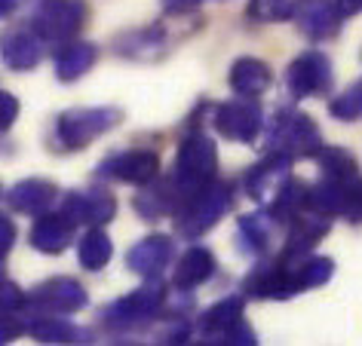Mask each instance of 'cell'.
Instances as JSON below:
<instances>
[{
  "label": "cell",
  "instance_id": "6da1fadb",
  "mask_svg": "<svg viewBox=\"0 0 362 346\" xmlns=\"http://www.w3.org/2000/svg\"><path fill=\"white\" fill-rule=\"evenodd\" d=\"M230 205H233V184L212 178L206 187L178 199V205L172 208L175 230L181 236H187V239H200L203 233H209L230 212Z\"/></svg>",
  "mask_w": 362,
  "mask_h": 346
},
{
  "label": "cell",
  "instance_id": "7a4b0ae2",
  "mask_svg": "<svg viewBox=\"0 0 362 346\" xmlns=\"http://www.w3.org/2000/svg\"><path fill=\"white\" fill-rule=\"evenodd\" d=\"M123 120L120 107H71L56 117L49 135V148L56 153H77L89 148L95 138L111 132Z\"/></svg>",
  "mask_w": 362,
  "mask_h": 346
},
{
  "label": "cell",
  "instance_id": "3957f363",
  "mask_svg": "<svg viewBox=\"0 0 362 346\" xmlns=\"http://www.w3.org/2000/svg\"><path fill=\"white\" fill-rule=\"evenodd\" d=\"M212 178H218V148L206 132L187 129L178 144L175 166H172V184L178 190V199L206 187Z\"/></svg>",
  "mask_w": 362,
  "mask_h": 346
},
{
  "label": "cell",
  "instance_id": "277c9868",
  "mask_svg": "<svg viewBox=\"0 0 362 346\" xmlns=\"http://www.w3.org/2000/svg\"><path fill=\"white\" fill-rule=\"evenodd\" d=\"M267 150H279L288 157H313L322 148V132L310 114L279 107L267 126Z\"/></svg>",
  "mask_w": 362,
  "mask_h": 346
},
{
  "label": "cell",
  "instance_id": "5b68a950",
  "mask_svg": "<svg viewBox=\"0 0 362 346\" xmlns=\"http://www.w3.org/2000/svg\"><path fill=\"white\" fill-rule=\"evenodd\" d=\"M163 300H166V285L160 279H148V285L135 288L132 294L114 300L111 306L102 309V322L111 331H135V328L160 318Z\"/></svg>",
  "mask_w": 362,
  "mask_h": 346
},
{
  "label": "cell",
  "instance_id": "8992f818",
  "mask_svg": "<svg viewBox=\"0 0 362 346\" xmlns=\"http://www.w3.org/2000/svg\"><path fill=\"white\" fill-rule=\"evenodd\" d=\"M246 313V297L233 294L212 304L200 318L203 343H224V346H255L258 337L243 318Z\"/></svg>",
  "mask_w": 362,
  "mask_h": 346
},
{
  "label": "cell",
  "instance_id": "52a82bcc",
  "mask_svg": "<svg viewBox=\"0 0 362 346\" xmlns=\"http://www.w3.org/2000/svg\"><path fill=\"white\" fill-rule=\"evenodd\" d=\"M86 0H37L31 13V31L43 43H65L86 25Z\"/></svg>",
  "mask_w": 362,
  "mask_h": 346
},
{
  "label": "cell",
  "instance_id": "ba28073f",
  "mask_svg": "<svg viewBox=\"0 0 362 346\" xmlns=\"http://www.w3.org/2000/svg\"><path fill=\"white\" fill-rule=\"evenodd\" d=\"M212 123L218 135L230 141H240V144H252L264 129V111H261L258 98H233V102H224V105H215L212 107Z\"/></svg>",
  "mask_w": 362,
  "mask_h": 346
},
{
  "label": "cell",
  "instance_id": "9c48e42d",
  "mask_svg": "<svg viewBox=\"0 0 362 346\" xmlns=\"http://www.w3.org/2000/svg\"><path fill=\"white\" fill-rule=\"evenodd\" d=\"M86 304H89L86 288L71 276L47 279V282H40L31 294H25V309H34V313L71 316V313H80Z\"/></svg>",
  "mask_w": 362,
  "mask_h": 346
},
{
  "label": "cell",
  "instance_id": "30bf717a",
  "mask_svg": "<svg viewBox=\"0 0 362 346\" xmlns=\"http://www.w3.org/2000/svg\"><path fill=\"white\" fill-rule=\"evenodd\" d=\"M286 86L292 98H316L329 95L332 89V61L320 49L301 52L286 71Z\"/></svg>",
  "mask_w": 362,
  "mask_h": 346
},
{
  "label": "cell",
  "instance_id": "8fae6325",
  "mask_svg": "<svg viewBox=\"0 0 362 346\" xmlns=\"http://www.w3.org/2000/svg\"><path fill=\"white\" fill-rule=\"evenodd\" d=\"M307 208H316V212L329 217H347L350 224H359V215H362L359 184L322 178L320 184L307 187Z\"/></svg>",
  "mask_w": 362,
  "mask_h": 346
},
{
  "label": "cell",
  "instance_id": "7c38bea8",
  "mask_svg": "<svg viewBox=\"0 0 362 346\" xmlns=\"http://www.w3.org/2000/svg\"><path fill=\"white\" fill-rule=\"evenodd\" d=\"M98 178H111V181H123V184H148L160 175V153L151 148H135V150H123V153H111L98 162L95 169Z\"/></svg>",
  "mask_w": 362,
  "mask_h": 346
},
{
  "label": "cell",
  "instance_id": "4fadbf2b",
  "mask_svg": "<svg viewBox=\"0 0 362 346\" xmlns=\"http://www.w3.org/2000/svg\"><path fill=\"white\" fill-rule=\"evenodd\" d=\"M243 297H252V300H288L295 294H301L295 282V263H286V261H270V263H261L246 276L243 282Z\"/></svg>",
  "mask_w": 362,
  "mask_h": 346
},
{
  "label": "cell",
  "instance_id": "5bb4252c",
  "mask_svg": "<svg viewBox=\"0 0 362 346\" xmlns=\"http://www.w3.org/2000/svg\"><path fill=\"white\" fill-rule=\"evenodd\" d=\"M332 230V217L316 212V208H301L292 221H288V236H286V249L279 254V261L286 263H298L301 258H307L316 245H320L322 236H329Z\"/></svg>",
  "mask_w": 362,
  "mask_h": 346
},
{
  "label": "cell",
  "instance_id": "9a60e30c",
  "mask_svg": "<svg viewBox=\"0 0 362 346\" xmlns=\"http://www.w3.org/2000/svg\"><path fill=\"white\" fill-rule=\"evenodd\" d=\"M65 212L74 224H86V227H105L114 221L117 215V196L105 187H89V190H71L62 203Z\"/></svg>",
  "mask_w": 362,
  "mask_h": 346
},
{
  "label": "cell",
  "instance_id": "2e32d148",
  "mask_svg": "<svg viewBox=\"0 0 362 346\" xmlns=\"http://www.w3.org/2000/svg\"><path fill=\"white\" fill-rule=\"evenodd\" d=\"M288 175H292V157L279 150H267V157L246 172L243 184H246V193L264 208L276 196V190L286 184Z\"/></svg>",
  "mask_w": 362,
  "mask_h": 346
},
{
  "label": "cell",
  "instance_id": "e0dca14e",
  "mask_svg": "<svg viewBox=\"0 0 362 346\" xmlns=\"http://www.w3.org/2000/svg\"><path fill=\"white\" fill-rule=\"evenodd\" d=\"M172 258H175V245H172V239L163 233L144 236L141 242H135L132 249L126 251L129 270L141 279H160L163 270L172 263Z\"/></svg>",
  "mask_w": 362,
  "mask_h": 346
},
{
  "label": "cell",
  "instance_id": "ac0fdd59",
  "mask_svg": "<svg viewBox=\"0 0 362 346\" xmlns=\"http://www.w3.org/2000/svg\"><path fill=\"white\" fill-rule=\"evenodd\" d=\"M295 19L310 40H329L341 31L347 16L341 13L338 0H301Z\"/></svg>",
  "mask_w": 362,
  "mask_h": 346
},
{
  "label": "cell",
  "instance_id": "d6986e66",
  "mask_svg": "<svg viewBox=\"0 0 362 346\" xmlns=\"http://www.w3.org/2000/svg\"><path fill=\"white\" fill-rule=\"evenodd\" d=\"M77 224L71 221L65 212H43L37 215V221L31 227V249H37L40 254H62L74 242Z\"/></svg>",
  "mask_w": 362,
  "mask_h": 346
},
{
  "label": "cell",
  "instance_id": "ffe728a7",
  "mask_svg": "<svg viewBox=\"0 0 362 346\" xmlns=\"http://www.w3.org/2000/svg\"><path fill=\"white\" fill-rule=\"evenodd\" d=\"M0 59L10 71H31L43 59V40L31 28H13L0 34Z\"/></svg>",
  "mask_w": 362,
  "mask_h": 346
},
{
  "label": "cell",
  "instance_id": "44dd1931",
  "mask_svg": "<svg viewBox=\"0 0 362 346\" xmlns=\"http://www.w3.org/2000/svg\"><path fill=\"white\" fill-rule=\"evenodd\" d=\"M4 196H6V203H10L13 212L37 217L59 199V187L47 178H25L19 184H13L10 193H4Z\"/></svg>",
  "mask_w": 362,
  "mask_h": 346
},
{
  "label": "cell",
  "instance_id": "7402d4cb",
  "mask_svg": "<svg viewBox=\"0 0 362 346\" xmlns=\"http://www.w3.org/2000/svg\"><path fill=\"white\" fill-rule=\"evenodd\" d=\"M178 203V190L172 184V178H153L148 184H141V193H135L132 208L139 212L141 221H163L166 215H172V208Z\"/></svg>",
  "mask_w": 362,
  "mask_h": 346
},
{
  "label": "cell",
  "instance_id": "603a6c76",
  "mask_svg": "<svg viewBox=\"0 0 362 346\" xmlns=\"http://www.w3.org/2000/svg\"><path fill=\"white\" fill-rule=\"evenodd\" d=\"M228 83L237 95H246V98H258L261 93H267L270 83H274V71H270L267 61L261 59H252V56H243L230 65V74H228Z\"/></svg>",
  "mask_w": 362,
  "mask_h": 346
},
{
  "label": "cell",
  "instance_id": "cb8c5ba5",
  "mask_svg": "<svg viewBox=\"0 0 362 346\" xmlns=\"http://www.w3.org/2000/svg\"><path fill=\"white\" fill-rule=\"evenodd\" d=\"M98 61V47L95 43H86V40H71V43H62L52 56V65H56V77L62 83H74L93 71V65Z\"/></svg>",
  "mask_w": 362,
  "mask_h": 346
},
{
  "label": "cell",
  "instance_id": "d4e9b609",
  "mask_svg": "<svg viewBox=\"0 0 362 346\" xmlns=\"http://www.w3.org/2000/svg\"><path fill=\"white\" fill-rule=\"evenodd\" d=\"M163 49H169V31L163 25H151V28L126 31L114 40V52L126 59H157Z\"/></svg>",
  "mask_w": 362,
  "mask_h": 346
},
{
  "label": "cell",
  "instance_id": "484cf974",
  "mask_svg": "<svg viewBox=\"0 0 362 346\" xmlns=\"http://www.w3.org/2000/svg\"><path fill=\"white\" fill-rule=\"evenodd\" d=\"M218 270V261L215 254L206 249V245H191L181 261L175 263V288H197L203 282H209Z\"/></svg>",
  "mask_w": 362,
  "mask_h": 346
},
{
  "label": "cell",
  "instance_id": "4316f807",
  "mask_svg": "<svg viewBox=\"0 0 362 346\" xmlns=\"http://www.w3.org/2000/svg\"><path fill=\"white\" fill-rule=\"evenodd\" d=\"M25 334H31L34 340L43 343H80L89 337L83 328H77L74 322H68L65 316L56 313H34L31 322H25Z\"/></svg>",
  "mask_w": 362,
  "mask_h": 346
},
{
  "label": "cell",
  "instance_id": "83f0119b",
  "mask_svg": "<svg viewBox=\"0 0 362 346\" xmlns=\"http://www.w3.org/2000/svg\"><path fill=\"white\" fill-rule=\"evenodd\" d=\"M270 236H274V217L267 215V208L240 217V224H237L240 251H246V254H264L270 249Z\"/></svg>",
  "mask_w": 362,
  "mask_h": 346
},
{
  "label": "cell",
  "instance_id": "f1b7e54d",
  "mask_svg": "<svg viewBox=\"0 0 362 346\" xmlns=\"http://www.w3.org/2000/svg\"><path fill=\"white\" fill-rule=\"evenodd\" d=\"M264 208H267V215L274 217V224H288L301 208H307V184L288 175L286 184L276 190V196L270 199Z\"/></svg>",
  "mask_w": 362,
  "mask_h": 346
},
{
  "label": "cell",
  "instance_id": "f546056e",
  "mask_svg": "<svg viewBox=\"0 0 362 346\" xmlns=\"http://www.w3.org/2000/svg\"><path fill=\"white\" fill-rule=\"evenodd\" d=\"M77 258H80V267L89 270V273H98L107 267V261L114 258V242L102 227H89L83 233V239L77 242Z\"/></svg>",
  "mask_w": 362,
  "mask_h": 346
},
{
  "label": "cell",
  "instance_id": "4dcf8cb0",
  "mask_svg": "<svg viewBox=\"0 0 362 346\" xmlns=\"http://www.w3.org/2000/svg\"><path fill=\"white\" fill-rule=\"evenodd\" d=\"M316 162L322 169V178H332V181H350V184H359V162L350 150L344 148H329L322 144L320 150L313 153Z\"/></svg>",
  "mask_w": 362,
  "mask_h": 346
},
{
  "label": "cell",
  "instance_id": "1f68e13d",
  "mask_svg": "<svg viewBox=\"0 0 362 346\" xmlns=\"http://www.w3.org/2000/svg\"><path fill=\"white\" fill-rule=\"evenodd\" d=\"M298 4L301 0H249L246 16L252 22H264V25L288 22V19H295Z\"/></svg>",
  "mask_w": 362,
  "mask_h": 346
},
{
  "label": "cell",
  "instance_id": "d6a6232c",
  "mask_svg": "<svg viewBox=\"0 0 362 346\" xmlns=\"http://www.w3.org/2000/svg\"><path fill=\"white\" fill-rule=\"evenodd\" d=\"M334 276V261L332 258H301L295 263V282L298 288H320Z\"/></svg>",
  "mask_w": 362,
  "mask_h": 346
},
{
  "label": "cell",
  "instance_id": "836d02e7",
  "mask_svg": "<svg viewBox=\"0 0 362 346\" xmlns=\"http://www.w3.org/2000/svg\"><path fill=\"white\" fill-rule=\"evenodd\" d=\"M329 111H332L334 120H341V123H356L359 120V117H362V83H359V80L334 98Z\"/></svg>",
  "mask_w": 362,
  "mask_h": 346
},
{
  "label": "cell",
  "instance_id": "e575fe53",
  "mask_svg": "<svg viewBox=\"0 0 362 346\" xmlns=\"http://www.w3.org/2000/svg\"><path fill=\"white\" fill-rule=\"evenodd\" d=\"M0 313H25V291L16 282L0 279Z\"/></svg>",
  "mask_w": 362,
  "mask_h": 346
},
{
  "label": "cell",
  "instance_id": "d590c367",
  "mask_svg": "<svg viewBox=\"0 0 362 346\" xmlns=\"http://www.w3.org/2000/svg\"><path fill=\"white\" fill-rule=\"evenodd\" d=\"M19 111H22L19 98L13 93H0V135L13 129V123L19 120Z\"/></svg>",
  "mask_w": 362,
  "mask_h": 346
},
{
  "label": "cell",
  "instance_id": "8d00e7d4",
  "mask_svg": "<svg viewBox=\"0 0 362 346\" xmlns=\"http://www.w3.org/2000/svg\"><path fill=\"white\" fill-rule=\"evenodd\" d=\"M25 334V313H0V343H10Z\"/></svg>",
  "mask_w": 362,
  "mask_h": 346
},
{
  "label": "cell",
  "instance_id": "74e56055",
  "mask_svg": "<svg viewBox=\"0 0 362 346\" xmlns=\"http://www.w3.org/2000/svg\"><path fill=\"white\" fill-rule=\"evenodd\" d=\"M187 337H191V322L185 316H172L169 328L160 334V343H187Z\"/></svg>",
  "mask_w": 362,
  "mask_h": 346
},
{
  "label": "cell",
  "instance_id": "f35d334b",
  "mask_svg": "<svg viewBox=\"0 0 362 346\" xmlns=\"http://www.w3.org/2000/svg\"><path fill=\"white\" fill-rule=\"evenodd\" d=\"M13 245H16V224L6 212H0V261L13 251Z\"/></svg>",
  "mask_w": 362,
  "mask_h": 346
},
{
  "label": "cell",
  "instance_id": "ab89813d",
  "mask_svg": "<svg viewBox=\"0 0 362 346\" xmlns=\"http://www.w3.org/2000/svg\"><path fill=\"white\" fill-rule=\"evenodd\" d=\"M203 0H163V13L166 16H187L200 6Z\"/></svg>",
  "mask_w": 362,
  "mask_h": 346
},
{
  "label": "cell",
  "instance_id": "60d3db41",
  "mask_svg": "<svg viewBox=\"0 0 362 346\" xmlns=\"http://www.w3.org/2000/svg\"><path fill=\"white\" fill-rule=\"evenodd\" d=\"M16 6H19V0H0V19H6Z\"/></svg>",
  "mask_w": 362,
  "mask_h": 346
},
{
  "label": "cell",
  "instance_id": "b9f144b4",
  "mask_svg": "<svg viewBox=\"0 0 362 346\" xmlns=\"http://www.w3.org/2000/svg\"><path fill=\"white\" fill-rule=\"evenodd\" d=\"M0 279H6V273H4V261H0Z\"/></svg>",
  "mask_w": 362,
  "mask_h": 346
},
{
  "label": "cell",
  "instance_id": "7bdbcfd3",
  "mask_svg": "<svg viewBox=\"0 0 362 346\" xmlns=\"http://www.w3.org/2000/svg\"><path fill=\"white\" fill-rule=\"evenodd\" d=\"M0 196H4V187H0Z\"/></svg>",
  "mask_w": 362,
  "mask_h": 346
}]
</instances>
